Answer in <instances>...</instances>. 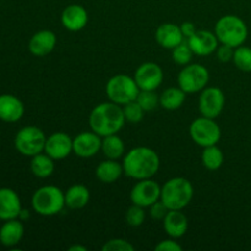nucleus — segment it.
<instances>
[{
	"mask_svg": "<svg viewBox=\"0 0 251 251\" xmlns=\"http://www.w3.org/2000/svg\"><path fill=\"white\" fill-rule=\"evenodd\" d=\"M161 159L154 150L146 146H137L125 153L123 159L124 174L135 180L151 179L158 173Z\"/></svg>",
	"mask_w": 251,
	"mask_h": 251,
	"instance_id": "obj_1",
	"label": "nucleus"
},
{
	"mask_svg": "<svg viewBox=\"0 0 251 251\" xmlns=\"http://www.w3.org/2000/svg\"><path fill=\"white\" fill-rule=\"evenodd\" d=\"M88 123L92 131L100 137L118 134L124 127L125 120L122 105L113 102H104L96 105L90 113Z\"/></svg>",
	"mask_w": 251,
	"mask_h": 251,
	"instance_id": "obj_2",
	"label": "nucleus"
},
{
	"mask_svg": "<svg viewBox=\"0 0 251 251\" xmlns=\"http://www.w3.org/2000/svg\"><path fill=\"white\" fill-rule=\"evenodd\" d=\"M194 198V186L183 176L169 179L161 188V201L168 210L183 211Z\"/></svg>",
	"mask_w": 251,
	"mask_h": 251,
	"instance_id": "obj_3",
	"label": "nucleus"
},
{
	"mask_svg": "<svg viewBox=\"0 0 251 251\" xmlns=\"http://www.w3.org/2000/svg\"><path fill=\"white\" fill-rule=\"evenodd\" d=\"M215 34L220 44L237 48L245 43L249 29L242 17L237 15H225L216 22Z\"/></svg>",
	"mask_w": 251,
	"mask_h": 251,
	"instance_id": "obj_4",
	"label": "nucleus"
},
{
	"mask_svg": "<svg viewBox=\"0 0 251 251\" xmlns=\"http://www.w3.org/2000/svg\"><path fill=\"white\" fill-rule=\"evenodd\" d=\"M32 208L38 215L51 217L65 207V193L55 185H44L37 189L32 195Z\"/></svg>",
	"mask_w": 251,
	"mask_h": 251,
	"instance_id": "obj_5",
	"label": "nucleus"
},
{
	"mask_svg": "<svg viewBox=\"0 0 251 251\" xmlns=\"http://www.w3.org/2000/svg\"><path fill=\"white\" fill-rule=\"evenodd\" d=\"M105 93L110 102L117 103L123 107L126 103L136 100L140 88L134 77L125 74H118L108 80L105 85Z\"/></svg>",
	"mask_w": 251,
	"mask_h": 251,
	"instance_id": "obj_6",
	"label": "nucleus"
},
{
	"mask_svg": "<svg viewBox=\"0 0 251 251\" xmlns=\"http://www.w3.org/2000/svg\"><path fill=\"white\" fill-rule=\"evenodd\" d=\"M47 136L39 127L25 126L17 131L15 136V149L26 157H33L44 152Z\"/></svg>",
	"mask_w": 251,
	"mask_h": 251,
	"instance_id": "obj_7",
	"label": "nucleus"
},
{
	"mask_svg": "<svg viewBox=\"0 0 251 251\" xmlns=\"http://www.w3.org/2000/svg\"><path fill=\"white\" fill-rule=\"evenodd\" d=\"M210 81V73L207 68L201 64H188L183 66L178 75V85L186 95L201 92L207 87Z\"/></svg>",
	"mask_w": 251,
	"mask_h": 251,
	"instance_id": "obj_8",
	"label": "nucleus"
},
{
	"mask_svg": "<svg viewBox=\"0 0 251 251\" xmlns=\"http://www.w3.org/2000/svg\"><path fill=\"white\" fill-rule=\"evenodd\" d=\"M191 140L200 147L217 145L221 140V127L215 119L207 117L196 118L189 127Z\"/></svg>",
	"mask_w": 251,
	"mask_h": 251,
	"instance_id": "obj_9",
	"label": "nucleus"
},
{
	"mask_svg": "<svg viewBox=\"0 0 251 251\" xmlns=\"http://www.w3.org/2000/svg\"><path fill=\"white\" fill-rule=\"evenodd\" d=\"M161 188L162 186H159V184L152 178L137 180L130 191V200L134 205L145 208L150 207L161 200Z\"/></svg>",
	"mask_w": 251,
	"mask_h": 251,
	"instance_id": "obj_10",
	"label": "nucleus"
},
{
	"mask_svg": "<svg viewBox=\"0 0 251 251\" xmlns=\"http://www.w3.org/2000/svg\"><path fill=\"white\" fill-rule=\"evenodd\" d=\"M225 93L218 87H205L199 97V112L202 117L216 119L225 108Z\"/></svg>",
	"mask_w": 251,
	"mask_h": 251,
	"instance_id": "obj_11",
	"label": "nucleus"
},
{
	"mask_svg": "<svg viewBox=\"0 0 251 251\" xmlns=\"http://www.w3.org/2000/svg\"><path fill=\"white\" fill-rule=\"evenodd\" d=\"M134 78L140 90L156 91L163 82L164 74L158 64L153 61H146L136 69Z\"/></svg>",
	"mask_w": 251,
	"mask_h": 251,
	"instance_id": "obj_12",
	"label": "nucleus"
},
{
	"mask_svg": "<svg viewBox=\"0 0 251 251\" xmlns=\"http://www.w3.org/2000/svg\"><path fill=\"white\" fill-rule=\"evenodd\" d=\"M102 147V137L95 131L80 132L73 139V152L80 158L96 156Z\"/></svg>",
	"mask_w": 251,
	"mask_h": 251,
	"instance_id": "obj_13",
	"label": "nucleus"
},
{
	"mask_svg": "<svg viewBox=\"0 0 251 251\" xmlns=\"http://www.w3.org/2000/svg\"><path fill=\"white\" fill-rule=\"evenodd\" d=\"M44 152L54 161H61L73 152V139L63 131L53 132L46 140Z\"/></svg>",
	"mask_w": 251,
	"mask_h": 251,
	"instance_id": "obj_14",
	"label": "nucleus"
},
{
	"mask_svg": "<svg viewBox=\"0 0 251 251\" xmlns=\"http://www.w3.org/2000/svg\"><path fill=\"white\" fill-rule=\"evenodd\" d=\"M188 43L191 50L198 56H208L216 51L220 46L217 36L207 29H198L191 37H189Z\"/></svg>",
	"mask_w": 251,
	"mask_h": 251,
	"instance_id": "obj_15",
	"label": "nucleus"
},
{
	"mask_svg": "<svg viewBox=\"0 0 251 251\" xmlns=\"http://www.w3.org/2000/svg\"><path fill=\"white\" fill-rule=\"evenodd\" d=\"M61 25L70 32H78L88 24V12L82 5L71 4L63 10L60 16Z\"/></svg>",
	"mask_w": 251,
	"mask_h": 251,
	"instance_id": "obj_16",
	"label": "nucleus"
},
{
	"mask_svg": "<svg viewBox=\"0 0 251 251\" xmlns=\"http://www.w3.org/2000/svg\"><path fill=\"white\" fill-rule=\"evenodd\" d=\"M55 33L50 29H41V31L36 32L33 36L31 37L28 42V50L31 51L32 55L38 56H46L50 54L54 50L56 46Z\"/></svg>",
	"mask_w": 251,
	"mask_h": 251,
	"instance_id": "obj_17",
	"label": "nucleus"
},
{
	"mask_svg": "<svg viewBox=\"0 0 251 251\" xmlns=\"http://www.w3.org/2000/svg\"><path fill=\"white\" fill-rule=\"evenodd\" d=\"M156 42L164 49H174L176 46L185 41L180 26L172 22H166L157 27L156 33H154Z\"/></svg>",
	"mask_w": 251,
	"mask_h": 251,
	"instance_id": "obj_18",
	"label": "nucleus"
},
{
	"mask_svg": "<svg viewBox=\"0 0 251 251\" xmlns=\"http://www.w3.org/2000/svg\"><path fill=\"white\" fill-rule=\"evenodd\" d=\"M22 210L19 194L10 188L0 189V220L9 221L19 218Z\"/></svg>",
	"mask_w": 251,
	"mask_h": 251,
	"instance_id": "obj_19",
	"label": "nucleus"
},
{
	"mask_svg": "<svg viewBox=\"0 0 251 251\" xmlns=\"http://www.w3.org/2000/svg\"><path fill=\"white\" fill-rule=\"evenodd\" d=\"M24 103L16 96L0 95V120L5 123H16L24 117Z\"/></svg>",
	"mask_w": 251,
	"mask_h": 251,
	"instance_id": "obj_20",
	"label": "nucleus"
},
{
	"mask_svg": "<svg viewBox=\"0 0 251 251\" xmlns=\"http://www.w3.org/2000/svg\"><path fill=\"white\" fill-rule=\"evenodd\" d=\"M162 222H163L164 232L168 234L169 238L179 239L188 232V217L181 212V210H169Z\"/></svg>",
	"mask_w": 251,
	"mask_h": 251,
	"instance_id": "obj_21",
	"label": "nucleus"
},
{
	"mask_svg": "<svg viewBox=\"0 0 251 251\" xmlns=\"http://www.w3.org/2000/svg\"><path fill=\"white\" fill-rule=\"evenodd\" d=\"M25 228L19 218L5 221L0 228V243L6 248H12L21 242Z\"/></svg>",
	"mask_w": 251,
	"mask_h": 251,
	"instance_id": "obj_22",
	"label": "nucleus"
},
{
	"mask_svg": "<svg viewBox=\"0 0 251 251\" xmlns=\"http://www.w3.org/2000/svg\"><path fill=\"white\" fill-rule=\"evenodd\" d=\"M124 174L123 163H119L118 159H109L102 161L96 168V176L100 183L112 184L115 183L120 176Z\"/></svg>",
	"mask_w": 251,
	"mask_h": 251,
	"instance_id": "obj_23",
	"label": "nucleus"
},
{
	"mask_svg": "<svg viewBox=\"0 0 251 251\" xmlns=\"http://www.w3.org/2000/svg\"><path fill=\"white\" fill-rule=\"evenodd\" d=\"M90 202V190L82 184H75L65 191V205L70 210H81Z\"/></svg>",
	"mask_w": 251,
	"mask_h": 251,
	"instance_id": "obj_24",
	"label": "nucleus"
},
{
	"mask_svg": "<svg viewBox=\"0 0 251 251\" xmlns=\"http://www.w3.org/2000/svg\"><path fill=\"white\" fill-rule=\"evenodd\" d=\"M29 168L34 176L39 179H46L54 173L55 164H54V159L51 157H49L46 152H42V153L32 157Z\"/></svg>",
	"mask_w": 251,
	"mask_h": 251,
	"instance_id": "obj_25",
	"label": "nucleus"
},
{
	"mask_svg": "<svg viewBox=\"0 0 251 251\" xmlns=\"http://www.w3.org/2000/svg\"><path fill=\"white\" fill-rule=\"evenodd\" d=\"M186 93L180 87H169L159 96V105L166 110H176L184 104Z\"/></svg>",
	"mask_w": 251,
	"mask_h": 251,
	"instance_id": "obj_26",
	"label": "nucleus"
},
{
	"mask_svg": "<svg viewBox=\"0 0 251 251\" xmlns=\"http://www.w3.org/2000/svg\"><path fill=\"white\" fill-rule=\"evenodd\" d=\"M100 151L103 152L105 158L109 159H119L125 153V144L122 137L117 134L108 135L102 137V147Z\"/></svg>",
	"mask_w": 251,
	"mask_h": 251,
	"instance_id": "obj_27",
	"label": "nucleus"
},
{
	"mask_svg": "<svg viewBox=\"0 0 251 251\" xmlns=\"http://www.w3.org/2000/svg\"><path fill=\"white\" fill-rule=\"evenodd\" d=\"M201 162H202V166L208 171H217L223 166L225 154H223L222 150L217 145L203 147L202 154H201Z\"/></svg>",
	"mask_w": 251,
	"mask_h": 251,
	"instance_id": "obj_28",
	"label": "nucleus"
},
{
	"mask_svg": "<svg viewBox=\"0 0 251 251\" xmlns=\"http://www.w3.org/2000/svg\"><path fill=\"white\" fill-rule=\"evenodd\" d=\"M233 63L235 68L244 73H251V48L247 46H239L234 49Z\"/></svg>",
	"mask_w": 251,
	"mask_h": 251,
	"instance_id": "obj_29",
	"label": "nucleus"
},
{
	"mask_svg": "<svg viewBox=\"0 0 251 251\" xmlns=\"http://www.w3.org/2000/svg\"><path fill=\"white\" fill-rule=\"evenodd\" d=\"M195 55L194 51L191 50L190 46H189L188 41H183L179 46H176V48L172 49V59L176 64L181 66H185L188 64L191 63L193 60V56Z\"/></svg>",
	"mask_w": 251,
	"mask_h": 251,
	"instance_id": "obj_30",
	"label": "nucleus"
},
{
	"mask_svg": "<svg viewBox=\"0 0 251 251\" xmlns=\"http://www.w3.org/2000/svg\"><path fill=\"white\" fill-rule=\"evenodd\" d=\"M136 100L146 113L152 112L159 105V96L154 91L140 90Z\"/></svg>",
	"mask_w": 251,
	"mask_h": 251,
	"instance_id": "obj_31",
	"label": "nucleus"
},
{
	"mask_svg": "<svg viewBox=\"0 0 251 251\" xmlns=\"http://www.w3.org/2000/svg\"><path fill=\"white\" fill-rule=\"evenodd\" d=\"M123 113H124L126 122L131 123V124H137V123L144 119V115L146 112L142 109V107L137 103V100H132V102L123 105Z\"/></svg>",
	"mask_w": 251,
	"mask_h": 251,
	"instance_id": "obj_32",
	"label": "nucleus"
},
{
	"mask_svg": "<svg viewBox=\"0 0 251 251\" xmlns=\"http://www.w3.org/2000/svg\"><path fill=\"white\" fill-rule=\"evenodd\" d=\"M145 218H146L145 207L134 205V203L127 208L126 213H125V221L130 227H140L144 225Z\"/></svg>",
	"mask_w": 251,
	"mask_h": 251,
	"instance_id": "obj_33",
	"label": "nucleus"
},
{
	"mask_svg": "<svg viewBox=\"0 0 251 251\" xmlns=\"http://www.w3.org/2000/svg\"><path fill=\"white\" fill-rule=\"evenodd\" d=\"M103 251H134L135 248L129 240L122 239V238H115L104 243L102 247Z\"/></svg>",
	"mask_w": 251,
	"mask_h": 251,
	"instance_id": "obj_34",
	"label": "nucleus"
},
{
	"mask_svg": "<svg viewBox=\"0 0 251 251\" xmlns=\"http://www.w3.org/2000/svg\"><path fill=\"white\" fill-rule=\"evenodd\" d=\"M168 208L166 207L163 202L161 200H158L157 202H154L153 205L150 206V215L153 220L157 221H163V218L166 217L167 212H168Z\"/></svg>",
	"mask_w": 251,
	"mask_h": 251,
	"instance_id": "obj_35",
	"label": "nucleus"
},
{
	"mask_svg": "<svg viewBox=\"0 0 251 251\" xmlns=\"http://www.w3.org/2000/svg\"><path fill=\"white\" fill-rule=\"evenodd\" d=\"M234 49L226 44H220L218 48L216 49V55H217L218 60L221 63H228V61L233 60V55H234Z\"/></svg>",
	"mask_w": 251,
	"mask_h": 251,
	"instance_id": "obj_36",
	"label": "nucleus"
},
{
	"mask_svg": "<svg viewBox=\"0 0 251 251\" xmlns=\"http://www.w3.org/2000/svg\"><path fill=\"white\" fill-rule=\"evenodd\" d=\"M154 250L157 251H181L183 250V247L179 244L178 242H176L174 238H171V239H166L159 242L158 244L154 247Z\"/></svg>",
	"mask_w": 251,
	"mask_h": 251,
	"instance_id": "obj_37",
	"label": "nucleus"
},
{
	"mask_svg": "<svg viewBox=\"0 0 251 251\" xmlns=\"http://www.w3.org/2000/svg\"><path fill=\"white\" fill-rule=\"evenodd\" d=\"M180 29H181V32H183L185 39H188L189 37H191L196 31H198L195 27V25H194L193 22H189V21L183 22V24L180 25Z\"/></svg>",
	"mask_w": 251,
	"mask_h": 251,
	"instance_id": "obj_38",
	"label": "nucleus"
},
{
	"mask_svg": "<svg viewBox=\"0 0 251 251\" xmlns=\"http://www.w3.org/2000/svg\"><path fill=\"white\" fill-rule=\"evenodd\" d=\"M28 218H29V212H28V211H27V210H24V208H22L21 212H20L19 220L26 221V220H28Z\"/></svg>",
	"mask_w": 251,
	"mask_h": 251,
	"instance_id": "obj_39",
	"label": "nucleus"
},
{
	"mask_svg": "<svg viewBox=\"0 0 251 251\" xmlns=\"http://www.w3.org/2000/svg\"><path fill=\"white\" fill-rule=\"evenodd\" d=\"M69 251H87V248L82 247V245H71L69 248Z\"/></svg>",
	"mask_w": 251,
	"mask_h": 251,
	"instance_id": "obj_40",
	"label": "nucleus"
}]
</instances>
